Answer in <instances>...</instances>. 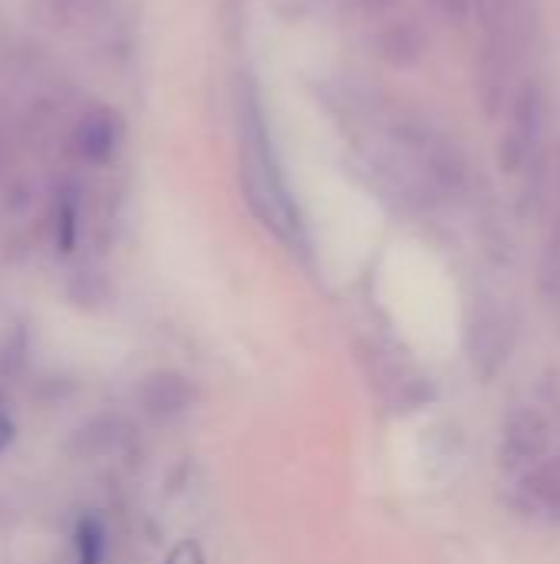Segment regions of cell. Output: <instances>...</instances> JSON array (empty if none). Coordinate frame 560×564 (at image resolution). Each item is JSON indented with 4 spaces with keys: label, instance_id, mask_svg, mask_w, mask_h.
Instances as JSON below:
<instances>
[{
    "label": "cell",
    "instance_id": "obj_5",
    "mask_svg": "<svg viewBox=\"0 0 560 564\" xmlns=\"http://www.w3.org/2000/svg\"><path fill=\"white\" fill-rule=\"evenodd\" d=\"M505 449L512 463H531L545 453V426L538 416H518L505 433Z\"/></svg>",
    "mask_w": 560,
    "mask_h": 564
},
{
    "label": "cell",
    "instance_id": "obj_8",
    "mask_svg": "<svg viewBox=\"0 0 560 564\" xmlns=\"http://www.w3.org/2000/svg\"><path fill=\"white\" fill-rule=\"evenodd\" d=\"M432 7L446 13L449 20H462L469 13V0H432Z\"/></svg>",
    "mask_w": 560,
    "mask_h": 564
},
{
    "label": "cell",
    "instance_id": "obj_3",
    "mask_svg": "<svg viewBox=\"0 0 560 564\" xmlns=\"http://www.w3.org/2000/svg\"><path fill=\"white\" fill-rule=\"evenodd\" d=\"M119 145V119L109 109H92L79 126H76V149L92 159L102 162L116 152Z\"/></svg>",
    "mask_w": 560,
    "mask_h": 564
},
{
    "label": "cell",
    "instance_id": "obj_9",
    "mask_svg": "<svg viewBox=\"0 0 560 564\" xmlns=\"http://www.w3.org/2000/svg\"><path fill=\"white\" fill-rule=\"evenodd\" d=\"M13 436H17V426H13V420H10V413L0 406V453L13 443Z\"/></svg>",
    "mask_w": 560,
    "mask_h": 564
},
{
    "label": "cell",
    "instance_id": "obj_4",
    "mask_svg": "<svg viewBox=\"0 0 560 564\" xmlns=\"http://www.w3.org/2000/svg\"><path fill=\"white\" fill-rule=\"evenodd\" d=\"M426 40L413 23H393L380 33V53L383 59H389L393 66H409L422 56Z\"/></svg>",
    "mask_w": 560,
    "mask_h": 564
},
{
    "label": "cell",
    "instance_id": "obj_10",
    "mask_svg": "<svg viewBox=\"0 0 560 564\" xmlns=\"http://www.w3.org/2000/svg\"><path fill=\"white\" fill-rule=\"evenodd\" d=\"M363 3H366L370 10H383V7H389L393 0H363Z\"/></svg>",
    "mask_w": 560,
    "mask_h": 564
},
{
    "label": "cell",
    "instance_id": "obj_2",
    "mask_svg": "<svg viewBox=\"0 0 560 564\" xmlns=\"http://www.w3.org/2000/svg\"><path fill=\"white\" fill-rule=\"evenodd\" d=\"M191 397H195L191 383L172 370H158V373L145 377L142 390H139V400H142L145 413H152V416H175L191 406Z\"/></svg>",
    "mask_w": 560,
    "mask_h": 564
},
{
    "label": "cell",
    "instance_id": "obj_6",
    "mask_svg": "<svg viewBox=\"0 0 560 564\" xmlns=\"http://www.w3.org/2000/svg\"><path fill=\"white\" fill-rule=\"evenodd\" d=\"M76 564H102L106 558V532L96 519H83L73 532Z\"/></svg>",
    "mask_w": 560,
    "mask_h": 564
},
{
    "label": "cell",
    "instance_id": "obj_7",
    "mask_svg": "<svg viewBox=\"0 0 560 564\" xmlns=\"http://www.w3.org/2000/svg\"><path fill=\"white\" fill-rule=\"evenodd\" d=\"M168 564H205V558H201V552H198L191 542H185V545H178V549L168 555Z\"/></svg>",
    "mask_w": 560,
    "mask_h": 564
},
{
    "label": "cell",
    "instance_id": "obj_1",
    "mask_svg": "<svg viewBox=\"0 0 560 564\" xmlns=\"http://www.w3.org/2000/svg\"><path fill=\"white\" fill-rule=\"evenodd\" d=\"M541 135V99L535 86H525L515 102V122L502 139V165L508 172L521 169V162L531 155L535 142Z\"/></svg>",
    "mask_w": 560,
    "mask_h": 564
}]
</instances>
